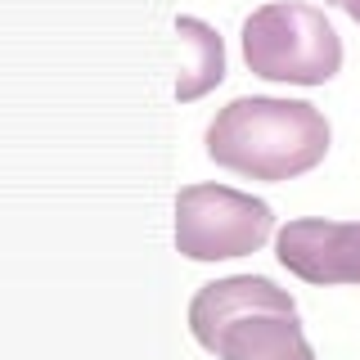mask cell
I'll list each match as a JSON object with an SVG mask.
<instances>
[{
	"label": "cell",
	"instance_id": "cell-5",
	"mask_svg": "<svg viewBox=\"0 0 360 360\" xmlns=\"http://www.w3.org/2000/svg\"><path fill=\"white\" fill-rule=\"evenodd\" d=\"M257 311H297V302L288 297V288H279L266 275H230V279H212L194 292L189 302V333L198 347H207L230 320Z\"/></svg>",
	"mask_w": 360,
	"mask_h": 360
},
{
	"label": "cell",
	"instance_id": "cell-7",
	"mask_svg": "<svg viewBox=\"0 0 360 360\" xmlns=\"http://www.w3.org/2000/svg\"><path fill=\"white\" fill-rule=\"evenodd\" d=\"M176 37H180V72H176V99L194 104L207 90L221 86L225 77V45L217 37V27L202 18H176Z\"/></svg>",
	"mask_w": 360,
	"mask_h": 360
},
{
	"label": "cell",
	"instance_id": "cell-4",
	"mask_svg": "<svg viewBox=\"0 0 360 360\" xmlns=\"http://www.w3.org/2000/svg\"><path fill=\"white\" fill-rule=\"evenodd\" d=\"M275 257L307 284H360V221L297 217L275 234Z\"/></svg>",
	"mask_w": 360,
	"mask_h": 360
},
{
	"label": "cell",
	"instance_id": "cell-2",
	"mask_svg": "<svg viewBox=\"0 0 360 360\" xmlns=\"http://www.w3.org/2000/svg\"><path fill=\"white\" fill-rule=\"evenodd\" d=\"M243 63L266 82L324 86L342 68V41L329 27L324 9L302 0H275L243 22Z\"/></svg>",
	"mask_w": 360,
	"mask_h": 360
},
{
	"label": "cell",
	"instance_id": "cell-1",
	"mask_svg": "<svg viewBox=\"0 0 360 360\" xmlns=\"http://www.w3.org/2000/svg\"><path fill=\"white\" fill-rule=\"evenodd\" d=\"M329 122L307 99L248 95L225 104L207 127V158L217 167L248 180H292L324 162L329 153Z\"/></svg>",
	"mask_w": 360,
	"mask_h": 360
},
{
	"label": "cell",
	"instance_id": "cell-3",
	"mask_svg": "<svg viewBox=\"0 0 360 360\" xmlns=\"http://www.w3.org/2000/svg\"><path fill=\"white\" fill-rule=\"evenodd\" d=\"M270 230H275L270 202L230 185H185L176 194V248L189 262L248 257L270 239Z\"/></svg>",
	"mask_w": 360,
	"mask_h": 360
},
{
	"label": "cell",
	"instance_id": "cell-6",
	"mask_svg": "<svg viewBox=\"0 0 360 360\" xmlns=\"http://www.w3.org/2000/svg\"><path fill=\"white\" fill-rule=\"evenodd\" d=\"M217 360H315L297 311H257L230 320L207 342Z\"/></svg>",
	"mask_w": 360,
	"mask_h": 360
},
{
	"label": "cell",
	"instance_id": "cell-8",
	"mask_svg": "<svg viewBox=\"0 0 360 360\" xmlns=\"http://www.w3.org/2000/svg\"><path fill=\"white\" fill-rule=\"evenodd\" d=\"M329 5H338V9H347L356 22H360V0H329Z\"/></svg>",
	"mask_w": 360,
	"mask_h": 360
}]
</instances>
